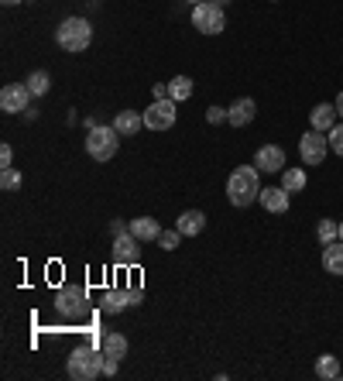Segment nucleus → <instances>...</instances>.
Wrapping results in <instances>:
<instances>
[{"label":"nucleus","mask_w":343,"mask_h":381,"mask_svg":"<svg viewBox=\"0 0 343 381\" xmlns=\"http://www.w3.org/2000/svg\"><path fill=\"white\" fill-rule=\"evenodd\" d=\"M261 172L258 165L250 162V165H237V169L230 172L227 179V199L230 207H237V210H248L250 203H258V196H261Z\"/></svg>","instance_id":"obj_1"},{"label":"nucleus","mask_w":343,"mask_h":381,"mask_svg":"<svg viewBox=\"0 0 343 381\" xmlns=\"http://www.w3.org/2000/svg\"><path fill=\"white\" fill-rule=\"evenodd\" d=\"M56 41H58L62 52L79 56V52H86V48L93 45V24L86 18H65L56 28Z\"/></svg>","instance_id":"obj_2"},{"label":"nucleus","mask_w":343,"mask_h":381,"mask_svg":"<svg viewBox=\"0 0 343 381\" xmlns=\"http://www.w3.org/2000/svg\"><path fill=\"white\" fill-rule=\"evenodd\" d=\"M103 361H107L103 347H76V350L69 354L65 371H69L73 381H96L103 375Z\"/></svg>","instance_id":"obj_3"},{"label":"nucleus","mask_w":343,"mask_h":381,"mask_svg":"<svg viewBox=\"0 0 343 381\" xmlns=\"http://www.w3.org/2000/svg\"><path fill=\"white\" fill-rule=\"evenodd\" d=\"M117 148H120V134H117L114 124H96V127H90L86 131V155L93 158V162H110L117 155Z\"/></svg>","instance_id":"obj_4"},{"label":"nucleus","mask_w":343,"mask_h":381,"mask_svg":"<svg viewBox=\"0 0 343 381\" xmlns=\"http://www.w3.org/2000/svg\"><path fill=\"white\" fill-rule=\"evenodd\" d=\"M192 28H196L199 35H223V28H227V14H223V7H220V4H213V0L196 4V7H192Z\"/></svg>","instance_id":"obj_5"},{"label":"nucleus","mask_w":343,"mask_h":381,"mask_svg":"<svg viewBox=\"0 0 343 381\" xmlns=\"http://www.w3.org/2000/svg\"><path fill=\"white\" fill-rule=\"evenodd\" d=\"M175 107H179V103H175L172 96L154 100L152 107L144 110V127H148V131H172V127H175V117H179Z\"/></svg>","instance_id":"obj_6"},{"label":"nucleus","mask_w":343,"mask_h":381,"mask_svg":"<svg viewBox=\"0 0 343 381\" xmlns=\"http://www.w3.org/2000/svg\"><path fill=\"white\" fill-rule=\"evenodd\" d=\"M326 155H329V137L323 131H309L299 137V158H302L305 165H323Z\"/></svg>","instance_id":"obj_7"},{"label":"nucleus","mask_w":343,"mask_h":381,"mask_svg":"<svg viewBox=\"0 0 343 381\" xmlns=\"http://www.w3.org/2000/svg\"><path fill=\"white\" fill-rule=\"evenodd\" d=\"M31 100H35V96H31V90H28L24 83H7V86L0 90V110H4V114H21V110H28Z\"/></svg>","instance_id":"obj_8"},{"label":"nucleus","mask_w":343,"mask_h":381,"mask_svg":"<svg viewBox=\"0 0 343 381\" xmlns=\"http://www.w3.org/2000/svg\"><path fill=\"white\" fill-rule=\"evenodd\" d=\"M254 165H258V172H268V175L285 172V148H282V145H265V148H258Z\"/></svg>","instance_id":"obj_9"},{"label":"nucleus","mask_w":343,"mask_h":381,"mask_svg":"<svg viewBox=\"0 0 343 381\" xmlns=\"http://www.w3.org/2000/svg\"><path fill=\"white\" fill-rule=\"evenodd\" d=\"M254 117H258L254 96H241V100H233V103L227 107V124H233V127H248Z\"/></svg>","instance_id":"obj_10"},{"label":"nucleus","mask_w":343,"mask_h":381,"mask_svg":"<svg viewBox=\"0 0 343 381\" xmlns=\"http://www.w3.org/2000/svg\"><path fill=\"white\" fill-rule=\"evenodd\" d=\"M141 241L134 237L131 230L127 234H117L114 237V261L117 265H134L137 258H141V248H137Z\"/></svg>","instance_id":"obj_11"},{"label":"nucleus","mask_w":343,"mask_h":381,"mask_svg":"<svg viewBox=\"0 0 343 381\" xmlns=\"http://www.w3.org/2000/svg\"><path fill=\"white\" fill-rule=\"evenodd\" d=\"M337 124H340V114H337L333 103H316V107L309 110V127H312V131L329 134Z\"/></svg>","instance_id":"obj_12"},{"label":"nucleus","mask_w":343,"mask_h":381,"mask_svg":"<svg viewBox=\"0 0 343 381\" xmlns=\"http://www.w3.org/2000/svg\"><path fill=\"white\" fill-rule=\"evenodd\" d=\"M141 303V288H110L107 296H103V313H124L127 306H137Z\"/></svg>","instance_id":"obj_13"},{"label":"nucleus","mask_w":343,"mask_h":381,"mask_svg":"<svg viewBox=\"0 0 343 381\" xmlns=\"http://www.w3.org/2000/svg\"><path fill=\"white\" fill-rule=\"evenodd\" d=\"M258 203L265 207V213H288V203H292V192H288L285 186H268V189H261V196H258Z\"/></svg>","instance_id":"obj_14"},{"label":"nucleus","mask_w":343,"mask_h":381,"mask_svg":"<svg viewBox=\"0 0 343 381\" xmlns=\"http://www.w3.org/2000/svg\"><path fill=\"white\" fill-rule=\"evenodd\" d=\"M56 306H58V313H62V316H76V313L86 309V292L76 288V286H65L62 292H58Z\"/></svg>","instance_id":"obj_15"},{"label":"nucleus","mask_w":343,"mask_h":381,"mask_svg":"<svg viewBox=\"0 0 343 381\" xmlns=\"http://www.w3.org/2000/svg\"><path fill=\"white\" fill-rule=\"evenodd\" d=\"M175 230H179L182 237H199V234L206 230V213L203 210H186L179 220H175Z\"/></svg>","instance_id":"obj_16"},{"label":"nucleus","mask_w":343,"mask_h":381,"mask_svg":"<svg viewBox=\"0 0 343 381\" xmlns=\"http://www.w3.org/2000/svg\"><path fill=\"white\" fill-rule=\"evenodd\" d=\"M114 127L120 137H134V134L144 127V114H137V110H117Z\"/></svg>","instance_id":"obj_17"},{"label":"nucleus","mask_w":343,"mask_h":381,"mask_svg":"<svg viewBox=\"0 0 343 381\" xmlns=\"http://www.w3.org/2000/svg\"><path fill=\"white\" fill-rule=\"evenodd\" d=\"M131 234L141 241V244H152V241H158L162 227H158V220H154V216H134V220H131Z\"/></svg>","instance_id":"obj_18"},{"label":"nucleus","mask_w":343,"mask_h":381,"mask_svg":"<svg viewBox=\"0 0 343 381\" xmlns=\"http://www.w3.org/2000/svg\"><path fill=\"white\" fill-rule=\"evenodd\" d=\"M100 347H103V354H107V357H114V361H124V357H127V350H131V343H127L124 333H107Z\"/></svg>","instance_id":"obj_19"},{"label":"nucleus","mask_w":343,"mask_h":381,"mask_svg":"<svg viewBox=\"0 0 343 381\" xmlns=\"http://www.w3.org/2000/svg\"><path fill=\"white\" fill-rule=\"evenodd\" d=\"M323 268L329 275H343V241L323 244Z\"/></svg>","instance_id":"obj_20"},{"label":"nucleus","mask_w":343,"mask_h":381,"mask_svg":"<svg viewBox=\"0 0 343 381\" xmlns=\"http://www.w3.org/2000/svg\"><path fill=\"white\" fill-rule=\"evenodd\" d=\"M316 375H320L323 381H337L343 375L340 357H333V354H320V357H316Z\"/></svg>","instance_id":"obj_21"},{"label":"nucleus","mask_w":343,"mask_h":381,"mask_svg":"<svg viewBox=\"0 0 343 381\" xmlns=\"http://www.w3.org/2000/svg\"><path fill=\"white\" fill-rule=\"evenodd\" d=\"M24 86L31 90V96H48V90H52V76H48L45 69H35V73H28Z\"/></svg>","instance_id":"obj_22"},{"label":"nucleus","mask_w":343,"mask_h":381,"mask_svg":"<svg viewBox=\"0 0 343 381\" xmlns=\"http://www.w3.org/2000/svg\"><path fill=\"white\" fill-rule=\"evenodd\" d=\"M169 96L175 100V103H186V100L192 96V79H189V76L169 79Z\"/></svg>","instance_id":"obj_23"},{"label":"nucleus","mask_w":343,"mask_h":381,"mask_svg":"<svg viewBox=\"0 0 343 381\" xmlns=\"http://www.w3.org/2000/svg\"><path fill=\"white\" fill-rule=\"evenodd\" d=\"M305 182H309V175H305V169H285L282 172V186H285L288 192H302L305 189Z\"/></svg>","instance_id":"obj_24"},{"label":"nucleus","mask_w":343,"mask_h":381,"mask_svg":"<svg viewBox=\"0 0 343 381\" xmlns=\"http://www.w3.org/2000/svg\"><path fill=\"white\" fill-rule=\"evenodd\" d=\"M316 237H320V244H333V241H340V224H337V220H320Z\"/></svg>","instance_id":"obj_25"},{"label":"nucleus","mask_w":343,"mask_h":381,"mask_svg":"<svg viewBox=\"0 0 343 381\" xmlns=\"http://www.w3.org/2000/svg\"><path fill=\"white\" fill-rule=\"evenodd\" d=\"M21 182H24V175H21L18 169H14V165H11V169H0V189H21Z\"/></svg>","instance_id":"obj_26"},{"label":"nucleus","mask_w":343,"mask_h":381,"mask_svg":"<svg viewBox=\"0 0 343 381\" xmlns=\"http://www.w3.org/2000/svg\"><path fill=\"white\" fill-rule=\"evenodd\" d=\"M179 241H182L179 230H162V234H158V248L162 251H175L179 248Z\"/></svg>","instance_id":"obj_27"},{"label":"nucleus","mask_w":343,"mask_h":381,"mask_svg":"<svg viewBox=\"0 0 343 381\" xmlns=\"http://www.w3.org/2000/svg\"><path fill=\"white\" fill-rule=\"evenodd\" d=\"M326 137H329V152L340 155V158H343V120H340V124H337V127H333L329 134H326Z\"/></svg>","instance_id":"obj_28"},{"label":"nucleus","mask_w":343,"mask_h":381,"mask_svg":"<svg viewBox=\"0 0 343 381\" xmlns=\"http://www.w3.org/2000/svg\"><path fill=\"white\" fill-rule=\"evenodd\" d=\"M227 120V107H210L206 110V124H223Z\"/></svg>","instance_id":"obj_29"},{"label":"nucleus","mask_w":343,"mask_h":381,"mask_svg":"<svg viewBox=\"0 0 343 381\" xmlns=\"http://www.w3.org/2000/svg\"><path fill=\"white\" fill-rule=\"evenodd\" d=\"M11 165H14V148L0 145V169H11Z\"/></svg>","instance_id":"obj_30"},{"label":"nucleus","mask_w":343,"mask_h":381,"mask_svg":"<svg viewBox=\"0 0 343 381\" xmlns=\"http://www.w3.org/2000/svg\"><path fill=\"white\" fill-rule=\"evenodd\" d=\"M152 93H154V100H165V96H169V83H154Z\"/></svg>","instance_id":"obj_31"},{"label":"nucleus","mask_w":343,"mask_h":381,"mask_svg":"<svg viewBox=\"0 0 343 381\" xmlns=\"http://www.w3.org/2000/svg\"><path fill=\"white\" fill-rule=\"evenodd\" d=\"M117 364L120 361H114V357H107V361H103V375H107V378H114L117 375Z\"/></svg>","instance_id":"obj_32"},{"label":"nucleus","mask_w":343,"mask_h":381,"mask_svg":"<svg viewBox=\"0 0 343 381\" xmlns=\"http://www.w3.org/2000/svg\"><path fill=\"white\" fill-rule=\"evenodd\" d=\"M110 230H114V237H117V234H127V230H131V224H124V220H114V224H110Z\"/></svg>","instance_id":"obj_33"},{"label":"nucleus","mask_w":343,"mask_h":381,"mask_svg":"<svg viewBox=\"0 0 343 381\" xmlns=\"http://www.w3.org/2000/svg\"><path fill=\"white\" fill-rule=\"evenodd\" d=\"M333 107H337V114H340V120H343V93L333 100Z\"/></svg>","instance_id":"obj_34"},{"label":"nucleus","mask_w":343,"mask_h":381,"mask_svg":"<svg viewBox=\"0 0 343 381\" xmlns=\"http://www.w3.org/2000/svg\"><path fill=\"white\" fill-rule=\"evenodd\" d=\"M213 4H220V7H227V4H230V0H213Z\"/></svg>","instance_id":"obj_35"},{"label":"nucleus","mask_w":343,"mask_h":381,"mask_svg":"<svg viewBox=\"0 0 343 381\" xmlns=\"http://www.w3.org/2000/svg\"><path fill=\"white\" fill-rule=\"evenodd\" d=\"M186 4H192V7H196V4H203V0H186Z\"/></svg>","instance_id":"obj_36"},{"label":"nucleus","mask_w":343,"mask_h":381,"mask_svg":"<svg viewBox=\"0 0 343 381\" xmlns=\"http://www.w3.org/2000/svg\"><path fill=\"white\" fill-rule=\"evenodd\" d=\"M4 4H21V0H4Z\"/></svg>","instance_id":"obj_37"},{"label":"nucleus","mask_w":343,"mask_h":381,"mask_svg":"<svg viewBox=\"0 0 343 381\" xmlns=\"http://www.w3.org/2000/svg\"><path fill=\"white\" fill-rule=\"evenodd\" d=\"M340 241H343V220H340Z\"/></svg>","instance_id":"obj_38"}]
</instances>
